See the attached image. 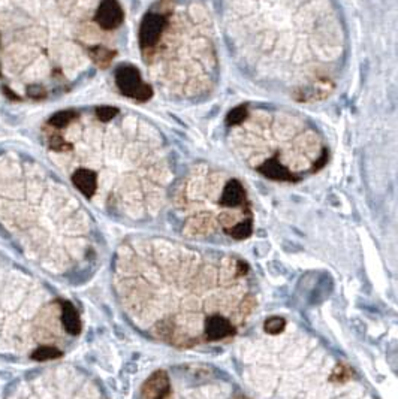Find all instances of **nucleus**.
I'll use <instances>...</instances> for the list:
<instances>
[{
  "label": "nucleus",
  "instance_id": "1",
  "mask_svg": "<svg viewBox=\"0 0 398 399\" xmlns=\"http://www.w3.org/2000/svg\"><path fill=\"white\" fill-rule=\"evenodd\" d=\"M115 82L117 87L120 88V91L132 99L136 100H147L151 96V87L145 82H142L141 75L138 74V71L132 66H123L120 69H117L115 72Z\"/></svg>",
  "mask_w": 398,
  "mask_h": 399
},
{
  "label": "nucleus",
  "instance_id": "2",
  "mask_svg": "<svg viewBox=\"0 0 398 399\" xmlns=\"http://www.w3.org/2000/svg\"><path fill=\"white\" fill-rule=\"evenodd\" d=\"M166 26L165 17L156 12L147 14L142 20L141 30H139V44L145 48H153L160 41V36L163 33V29Z\"/></svg>",
  "mask_w": 398,
  "mask_h": 399
},
{
  "label": "nucleus",
  "instance_id": "3",
  "mask_svg": "<svg viewBox=\"0 0 398 399\" xmlns=\"http://www.w3.org/2000/svg\"><path fill=\"white\" fill-rule=\"evenodd\" d=\"M95 20L102 29L112 30V29H117L123 23L124 12L121 6L117 3V0H102L96 11Z\"/></svg>",
  "mask_w": 398,
  "mask_h": 399
},
{
  "label": "nucleus",
  "instance_id": "4",
  "mask_svg": "<svg viewBox=\"0 0 398 399\" xmlns=\"http://www.w3.org/2000/svg\"><path fill=\"white\" fill-rule=\"evenodd\" d=\"M169 395L171 383L165 371H156L142 386L144 399H168Z\"/></svg>",
  "mask_w": 398,
  "mask_h": 399
},
{
  "label": "nucleus",
  "instance_id": "5",
  "mask_svg": "<svg viewBox=\"0 0 398 399\" xmlns=\"http://www.w3.org/2000/svg\"><path fill=\"white\" fill-rule=\"evenodd\" d=\"M204 330H205L207 339H210V341H217V339H223V338H228V336L234 335L232 323L226 317L219 316V314L210 316L205 320Z\"/></svg>",
  "mask_w": 398,
  "mask_h": 399
},
{
  "label": "nucleus",
  "instance_id": "6",
  "mask_svg": "<svg viewBox=\"0 0 398 399\" xmlns=\"http://www.w3.org/2000/svg\"><path fill=\"white\" fill-rule=\"evenodd\" d=\"M72 182L75 184V187L87 197H92L98 188V176L93 170L86 169V167H80L74 172L72 175Z\"/></svg>",
  "mask_w": 398,
  "mask_h": 399
},
{
  "label": "nucleus",
  "instance_id": "7",
  "mask_svg": "<svg viewBox=\"0 0 398 399\" xmlns=\"http://www.w3.org/2000/svg\"><path fill=\"white\" fill-rule=\"evenodd\" d=\"M244 197H246V193H244L241 182L237 179H231L223 188L220 204L226 208H237L244 202Z\"/></svg>",
  "mask_w": 398,
  "mask_h": 399
},
{
  "label": "nucleus",
  "instance_id": "8",
  "mask_svg": "<svg viewBox=\"0 0 398 399\" xmlns=\"http://www.w3.org/2000/svg\"><path fill=\"white\" fill-rule=\"evenodd\" d=\"M259 172L262 175H265L267 178H271V179H276V181H294L295 176L294 173L285 167L279 160L276 159H271V160H267L264 164H261L259 167Z\"/></svg>",
  "mask_w": 398,
  "mask_h": 399
},
{
  "label": "nucleus",
  "instance_id": "9",
  "mask_svg": "<svg viewBox=\"0 0 398 399\" xmlns=\"http://www.w3.org/2000/svg\"><path fill=\"white\" fill-rule=\"evenodd\" d=\"M62 323L71 335H78L81 332V320L78 311L71 302L62 304Z\"/></svg>",
  "mask_w": 398,
  "mask_h": 399
},
{
  "label": "nucleus",
  "instance_id": "10",
  "mask_svg": "<svg viewBox=\"0 0 398 399\" xmlns=\"http://www.w3.org/2000/svg\"><path fill=\"white\" fill-rule=\"evenodd\" d=\"M213 222L208 216H198L186 225V232L190 235H201L211 231Z\"/></svg>",
  "mask_w": 398,
  "mask_h": 399
},
{
  "label": "nucleus",
  "instance_id": "11",
  "mask_svg": "<svg viewBox=\"0 0 398 399\" xmlns=\"http://www.w3.org/2000/svg\"><path fill=\"white\" fill-rule=\"evenodd\" d=\"M89 54H90V59L98 66L106 68L111 63V60H112V57H114L115 53L111 51V50H108V48H105V47H93V48H90Z\"/></svg>",
  "mask_w": 398,
  "mask_h": 399
},
{
  "label": "nucleus",
  "instance_id": "12",
  "mask_svg": "<svg viewBox=\"0 0 398 399\" xmlns=\"http://www.w3.org/2000/svg\"><path fill=\"white\" fill-rule=\"evenodd\" d=\"M77 117H78V112H75L72 109L60 111V112H56L50 118V124L56 129H63L66 126H69L74 120H77Z\"/></svg>",
  "mask_w": 398,
  "mask_h": 399
},
{
  "label": "nucleus",
  "instance_id": "13",
  "mask_svg": "<svg viewBox=\"0 0 398 399\" xmlns=\"http://www.w3.org/2000/svg\"><path fill=\"white\" fill-rule=\"evenodd\" d=\"M228 235H231L235 239H244L249 238L252 234V220H243L240 223H235L234 226L225 229Z\"/></svg>",
  "mask_w": 398,
  "mask_h": 399
},
{
  "label": "nucleus",
  "instance_id": "14",
  "mask_svg": "<svg viewBox=\"0 0 398 399\" xmlns=\"http://www.w3.org/2000/svg\"><path fill=\"white\" fill-rule=\"evenodd\" d=\"M62 356V351L56 347H50V345H44L36 348L32 353V359L38 360V362H45V360H53Z\"/></svg>",
  "mask_w": 398,
  "mask_h": 399
},
{
  "label": "nucleus",
  "instance_id": "15",
  "mask_svg": "<svg viewBox=\"0 0 398 399\" xmlns=\"http://www.w3.org/2000/svg\"><path fill=\"white\" fill-rule=\"evenodd\" d=\"M285 326H286V320L283 317H271L265 321V332L271 335H277L285 329Z\"/></svg>",
  "mask_w": 398,
  "mask_h": 399
},
{
  "label": "nucleus",
  "instance_id": "16",
  "mask_svg": "<svg viewBox=\"0 0 398 399\" xmlns=\"http://www.w3.org/2000/svg\"><path fill=\"white\" fill-rule=\"evenodd\" d=\"M118 114V109L114 106H99L96 108V117L100 121H111Z\"/></svg>",
  "mask_w": 398,
  "mask_h": 399
},
{
  "label": "nucleus",
  "instance_id": "17",
  "mask_svg": "<svg viewBox=\"0 0 398 399\" xmlns=\"http://www.w3.org/2000/svg\"><path fill=\"white\" fill-rule=\"evenodd\" d=\"M246 117H247V109H246L244 106H238V108H235V109H232V111L229 112V115H228V123L232 124V126H235V124L243 123V121L246 120Z\"/></svg>",
  "mask_w": 398,
  "mask_h": 399
},
{
  "label": "nucleus",
  "instance_id": "18",
  "mask_svg": "<svg viewBox=\"0 0 398 399\" xmlns=\"http://www.w3.org/2000/svg\"><path fill=\"white\" fill-rule=\"evenodd\" d=\"M50 148L54 151H68L72 148V145L69 142H66L60 135H53L50 138Z\"/></svg>",
  "mask_w": 398,
  "mask_h": 399
},
{
  "label": "nucleus",
  "instance_id": "19",
  "mask_svg": "<svg viewBox=\"0 0 398 399\" xmlns=\"http://www.w3.org/2000/svg\"><path fill=\"white\" fill-rule=\"evenodd\" d=\"M350 377H352V371H350L347 366H344V365H337V366H335V371L332 372L331 380H332V381L343 383V381H347Z\"/></svg>",
  "mask_w": 398,
  "mask_h": 399
},
{
  "label": "nucleus",
  "instance_id": "20",
  "mask_svg": "<svg viewBox=\"0 0 398 399\" xmlns=\"http://www.w3.org/2000/svg\"><path fill=\"white\" fill-rule=\"evenodd\" d=\"M255 304H256V301H255L253 296H247V298H244V301H243L241 305H240V313H241L243 316L250 314V313L253 311V308H255Z\"/></svg>",
  "mask_w": 398,
  "mask_h": 399
},
{
  "label": "nucleus",
  "instance_id": "21",
  "mask_svg": "<svg viewBox=\"0 0 398 399\" xmlns=\"http://www.w3.org/2000/svg\"><path fill=\"white\" fill-rule=\"evenodd\" d=\"M27 94L32 97V99H42V97H45V88L42 87V85H29L27 87Z\"/></svg>",
  "mask_w": 398,
  "mask_h": 399
},
{
  "label": "nucleus",
  "instance_id": "22",
  "mask_svg": "<svg viewBox=\"0 0 398 399\" xmlns=\"http://www.w3.org/2000/svg\"><path fill=\"white\" fill-rule=\"evenodd\" d=\"M3 91L8 94V97H9V99H14V100H18V99H20V97H18V96L14 93V91H9V90H8V87H3Z\"/></svg>",
  "mask_w": 398,
  "mask_h": 399
}]
</instances>
